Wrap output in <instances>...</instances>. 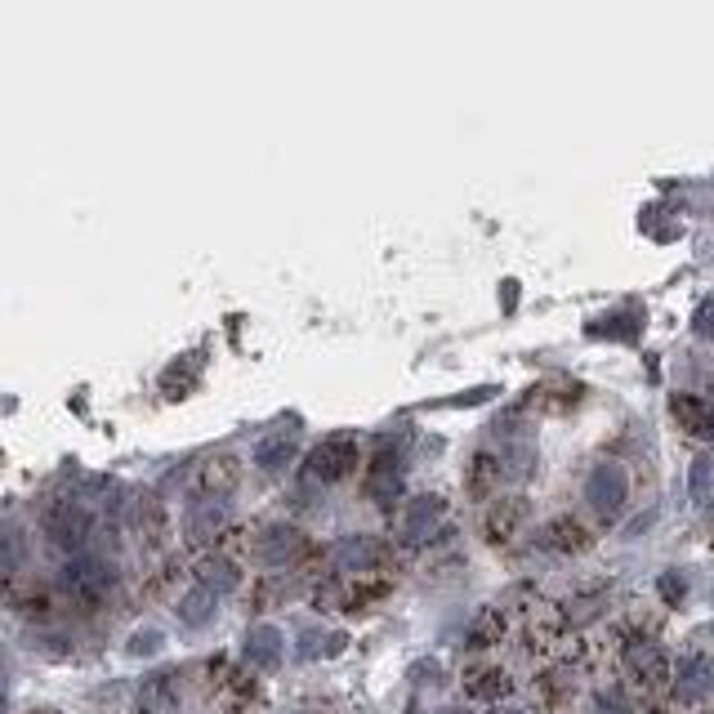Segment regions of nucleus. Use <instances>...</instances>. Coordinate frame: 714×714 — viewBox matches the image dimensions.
Returning a JSON list of instances; mask_svg holds the SVG:
<instances>
[{
	"label": "nucleus",
	"mask_w": 714,
	"mask_h": 714,
	"mask_svg": "<svg viewBox=\"0 0 714 714\" xmlns=\"http://www.w3.org/2000/svg\"><path fill=\"white\" fill-rule=\"evenodd\" d=\"M585 500H590L603 518L621 513V505H626V469H621V464H594L590 483H585Z\"/></svg>",
	"instance_id": "nucleus-1"
},
{
	"label": "nucleus",
	"mask_w": 714,
	"mask_h": 714,
	"mask_svg": "<svg viewBox=\"0 0 714 714\" xmlns=\"http://www.w3.org/2000/svg\"><path fill=\"white\" fill-rule=\"evenodd\" d=\"M679 415H692V428L705 438H714V407H697V402H679Z\"/></svg>",
	"instance_id": "nucleus-9"
},
{
	"label": "nucleus",
	"mask_w": 714,
	"mask_h": 714,
	"mask_svg": "<svg viewBox=\"0 0 714 714\" xmlns=\"http://www.w3.org/2000/svg\"><path fill=\"white\" fill-rule=\"evenodd\" d=\"M300 545H304V536L295 532V528H286V522H277V528H268L264 536H259V545H255V554H259V562H291L295 554H300Z\"/></svg>",
	"instance_id": "nucleus-4"
},
{
	"label": "nucleus",
	"mask_w": 714,
	"mask_h": 714,
	"mask_svg": "<svg viewBox=\"0 0 714 714\" xmlns=\"http://www.w3.org/2000/svg\"><path fill=\"white\" fill-rule=\"evenodd\" d=\"M661 594L679 603L683 598V577H675V571H670V577H661Z\"/></svg>",
	"instance_id": "nucleus-12"
},
{
	"label": "nucleus",
	"mask_w": 714,
	"mask_h": 714,
	"mask_svg": "<svg viewBox=\"0 0 714 714\" xmlns=\"http://www.w3.org/2000/svg\"><path fill=\"white\" fill-rule=\"evenodd\" d=\"M626 665H630L639 679H661L665 675V652L656 643H648V639H634L626 648Z\"/></svg>",
	"instance_id": "nucleus-7"
},
{
	"label": "nucleus",
	"mask_w": 714,
	"mask_h": 714,
	"mask_svg": "<svg viewBox=\"0 0 714 714\" xmlns=\"http://www.w3.org/2000/svg\"><path fill=\"white\" fill-rule=\"evenodd\" d=\"M379 558H385V549H379L375 536H349L340 549H336V571H375Z\"/></svg>",
	"instance_id": "nucleus-3"
},
{
	"label": "nucleus",
	"mask_w": 714,
	"mask_h": 714,
	"mask_svg": "<svg viewBox=\"0 0 714 714\" xmlns=\"http://www.w3.org/2000/svg\"><path fill=\"white\" fill-rule=\"evenodd\" d=\"M692 330H697L701 340H714V295H710V300L697 308V322H692Z\"/></svg>",
	"instance_id": "nucleus-11"
},
{
	"label": "nucleus",
	"mask_w": 714,
	"mask_h": 714,
	"mask_svg": "<svg viewBox=\"0 0 714 714\" xmlns=\"http://www.w3.org/2000/svg\"><path fill=\"white\" fill-rule=\"evenodd\" d=\"M710 487H714V460H710V456H701V460H692L688 492H692V500H705V496H710Z\"/></svg>",
	"instance_id": "nucleus-8"
},
{
	"label": "nucleus",
	"mask_w": 714,
	"mask_h": 714,
	"mask_svg": "<svg viewBox=\"0 0 714 714\" xmlns=\"http://www.w3.org/2000/svg\"><path fill=\"white\" fill-rule=\"evenodd\" d=\"M710 688H714V665H710L705 656H688V661L679 665V683H675L679 701H697V697H705Z\"/></svg>",
	"instance_id": "nucleus-6"
},
{
	"label": "nucleus",
	"mask_w": 714,
	"mask_h": 714,
	"mask_svg": "<svg viewBox=\"0 0 714 714\" xmlns=\"http://www.w3.org/2000/svg\"><path fill=\"white\" fill-rule=\"evenodd\" d=\"M349 464H353V438H344V434L326 438L308 456V473H313V479H322V483H340L344 473H349Z\"/></svg>",
	"instance_id": "nucleus-2"
},
{
	"label": "nucleus",
	"mask_w": 714,
	"mask_h": 714,
	"mask_svg": "<svg viewBox=\"0 0 714 714\" xmlns=\"http://www.w3.org/2000/svg\"><path fill=\"white\" fill-rule=\"evenodd\" d=\"M447 518V500L443 496H420L407 513V541H428L438 532V522Z\"/></svg>",
	"instance_id": "nucleus-5"
},
{
	"label": "nucleus",
	"mask_w": 714,
	"mask_h": 714,
	"mask_svg": "<svg viewBox=\"0 0 714 714\" xmlns=\"http://www.w3.org/2000/svg\"><path fill=\"white\" fill-rule=\"evenodd\" d=\"M277 652H281V648H277V634H273V630H259V634H255V643H251V656H255L259 665H273V661H277Z\"/></svg>",
	"instance_id": "nucleus-10"
}]
</instances>
